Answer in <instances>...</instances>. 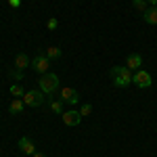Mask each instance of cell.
I'll list each match as a JSON object with an SVG mask.
<instances>
[{"mask_svg": "<svg viewBox=\"0 0 157 157\" xmlns=\"http://www.w3.org/2000/svg\"><path fill=\"white\" fill-rule=\"evenodd\" d=\"M59 84H61V80H59V75L57 73H44V75H40V90L46 94V97H52L57 90H59Z\"/></svg>", "mask_w": 157, "mask_h": 157, "instance_id": "obj_2", "label": "cell"}, {"mask_svg": "<svg viewBox=\"0 0 157 157\" xmlns=\"http://www.w3.org/2000/svg\"><path fill=\"white\" fill-rule=\"evenodd\" d=\"M23 101H21V98H13L11 101V107H9V111H11L13 115H19V113H21V111H23Z\"/></svg>", "mask_w": 157, "mask_h": 157, "instance_id": "obj_12", "label": "cell"}, {"mask_svg": "<svg viewBox=\"0 0 157 157\" xmlns=\"http://www.w3.org/2000/svg\"><path fill=\"white\" fill-rule=\"evenodd\" d=\"M48 103H50V109H52V111H55V113H63V105H65V103H63V101H61V98H57V101H55V98H48Z\"/></svg>", "mask_w": 157, "mask_h": 157, "instance_id": "obj_14", "label": "cell"}, {"mask_svg": "<svg viewBox=\"0 0 157 157\" xmlns=\"http://www.w3.org/2000/svg\"><path fill=\"white\" fill-rule=\"evenodd\" d=\"M126 67H128L130 71H138V69L143 67V57H140L138 52H132V55L126 59Z\"/></svg>", "mask_w": 157, "mask_h": 157, "instance_id": "obj_8", "label": "cell"}, {"mask_svg": "<svg viewBox=\"0 0 157 157\" xmlns=\"http://www.w3.org/2000/svg\"><path fill=\"white\" fill-rule=\"evenodd\" d=\"M13 67H15V69H19V71H23V69H27V67H32V61H29V57H27L25 52H19V55L15 57Z\"/></svg>", "mask_w": 157, "mask_h": 157, "instance_id": "obj_9", "label": "cell"}, {"mask_svg": "<svg viewBox=\"0 0 157 157\" xmlns=\"http://www.w3.org/2000/svg\"><path fill=\"white\" fill-rule=\"evenodd\" d=\"M19 149L23 151L25 155H34V153H36V145H34V140L27 138V136H21V138H19Z\"/></svg>", "mask_w": 157, "mask_h": 157, "instance_id": "obj_10", "label": "cell"}, {"mask_svg": "<svg viewBox=\"0 0 157 157\" xmlns=\"http://www.w3.org/2000/svg\"><path fill=\"white\" fill-rule=\"evenodd\" d=\"M143 19H145L149 25H157V6H149V9L143 13Z\"/></svg>", "mask_w": 157, "mask_h": 157, "instance_id": "obj_11", "label": "cell"}, {"mask_svg": "<svg viewBox=\"0 0 157 157\" xmlns=\"http://www.w3.org/2000/svg\"><path fill=\"white\" fill-rule=\"evenodd\" d=\"M6 2L11 4L13 9H19V6H21V0H6Z\"/></svg>", "mask_w": 157, "mask_h": 157, "instance_id": "obj_20", "label": "cell"}, {"mask_svg": "<svg viewBox=\"0 0 157 157\" xmlns=\"http://www.w3.org/2000/svg\"><path fill=\"white\" fill-rule=\"evenodd\" d=\"M11 94H13V97H25V94H23V88H21L19 84H13L11 86Z\"/></svg>", "mask_w": 157, "mask_h": 157, "instance_id": "obj_17", "label": "cell"}, {"mask_svg": "<svg viewBox=\"0 0 157 157\" xmlns=\"http://www.w3.org/2000/svg\"><path fill=\"white\" fill-rule=\"evenodd\" d=\"M90 113H92V105H90V103H84V105L80 107V115L86 117V115H90Z\"/></svg>", "mask_w": 157, "mask_h": 157, "instance_id": "obj_16", "label": "cell"}, {"mask_svg": "<svg viewBox=\"0 0 157 157\" xmlns=\"http://www.w3.org/2000/svg\"><path fill=\"white\" fill-rule=\"evenodd\" d=\"M59 98L63 101V103H67V105L80 103V94H78V90H73L71 86H63V88H59Z\"/></svg>", "mask_w": 157, "mask_h": 157, "instance_id": "obj_4", "label": "cell"}, {"mask_svg": "<svg viewBox=\"0 0 157 157\" xmlns=\"http://www.w3.org/2000/svg\"><path fill=\"white\" fill-rule=\"evenodd\" d=\"M57 25H59V21H57V19L52 17V19H48V23H46V27H48V29H57Z\"/></svg>", "mask_w": 157, "mask_h": 157, "instance_id": "obj_19", "label": "cell"}, {"mask_svg": "<svg viewBox=\"0 0 157 157\" xmlns=\"http://www.w3.org/2000/svg\"><path fill=\"white\" fill-rule=\"evenodd\" d=\"M46 101H48V97L42 90H29V92H25V97H23V103L27 107H34V109L42 107Z\"/></svg>", "mask_w": 157, "mask_h": 157, "instance_id": "obj_3", "label": "cell"}, {"mask_svg": "<svg viewBox=\"0 0 157 157\" xmlns=\"http://www.w3.org/2000/svg\"><path fill=\"white\" fill-rule=\"evenodd\" d=\"M48 67H50V59L46 55H38L36 59L32 61V69L40 75H44V73H48Z\"/></svg>", "mask_w": 157, "mask_h": 157, "instance_id": "obj_6", "label": "cell"}, {"mask_svg": "<svg viewBox=\"0 0 157 157\" xmlns=\"http://www.w3.org/2000/svg\"><path fill=\"white\" fill-rule=\"evenodd\" d=\"M61 120L65 126H78L80 121H82V115H80V111H75V109H69V111H63L61 113Z\"/></svg>", "mask_w": 157, "mask_h": 157, "instance_id": "obj_7", "label": "cell"}, {"mask_svg": "<svg viewBox=\"0 0 157 157\" xmlns=\"http://www.w3.org/2000/svg\"><path fill=\"white\" fill-rule=\"evenodd\" d=\"M32 157H46V155H44V153H40V151H36V153H34Z\"/></svg>", "mask_w": 157, "mask_h": 157, "instance_id": "obj_21", "label": "cell"}, {"mask_svg": "<svg viewBox=\"0 0 157 157\" xmlns=\"http://www.w3.org/2000/svg\"><path fill=\"white\" fill-rule=\"evenodd\" d=\"M132 84L138 86V88H149V86L153 84V80H151V73L145 71V69H138L136 73H132Z\"/></svg>", "mask_w": 157, "mask_h": 157, "instance_id": "obj_5", "label": "cell"}, {"mask_svg": "<svg viewBox=\"0 0 157 157\" xmlns=\"http://www.w3.org/2000/svg\"><path fill=\"white\" fill-rule=\"evenodd\" d=\"M111 82L117 88H126L132 84V71L126 65H115V67H111Z\"/></svg>", "mask_w": 157, "mask_h": 157, "instance_id": "obj_1", "label": "cell"}, {"mask_svg": "<svg viewBox=\"0 0 157 157\" xmlns=\"http://www.w3.org/2000/svg\"><path fill=\"white\" fill-rule=\"evenodd\" d=\"M147 2H149L151 6H157V0H147Z\"/></svg>", "mask_w": 157, "mask_h": 157, "instance_id": "obj_22", "label": "cell"}, {"mask_svg": "<svg viewBox=\"0 0 157 157\" xmlns=\"http://www.w3.org/2000/svg\"><path fill=\"white\" fill-rule=\"evenodd\" d=\"M132 6L138 13H145L147 9H149V2H147V0H132Z\"/></svg>", "mask_w": 157, "mask_h": 157, "instance_id": "obj_15", "label": "cell"}, {"mask_svg": "<svg viewBox=\"0 0 157 157\" xmlns=\"http://www.w3.org/2000/svg\"><path fill=\"white\" fill-rule=\"evenodd\" d=\"M9 73H11V78H15V80H23V71H19V69H15V67H11Z\"/></svg>", "mask_w": 157, "mask_h": 157, "instance_id": "obj_18", "label": "cell"}, {"mask_svg": "<svg viewBox=\"0 0 157 157\" xmlns=\"http://www.w3.org/2000/svg\"><path fill=\"white\" fill-rule=\"evenodd\" d=\"M44 55H46V57H48L50 61H55V59H59L61 55H63V50H61L59 46H48V48H46V52H44Z\"/></svg>", "mask_w": 157, "mask_h": 157, "instance_id": "obj_13", "label": "cell"}]
</instances>
